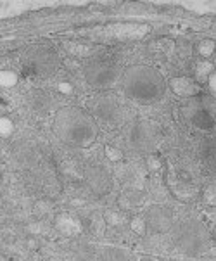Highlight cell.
Returning a JSON list of instances; mask_svg holds the SVG:
<instances>
[{
	"mask_svg": "<svg viewBox=\"0 0 216 261\" xmlns=\"http://www.w3.org/2000/svg\"><path fill=\"white\" fill-rule=\"evenodd\" d=\"M120 82L125 95L142 104L157 102L166 92L165 78L151 66H131L123 71Z\"/></svg>",
	"mask_w": 216,
	"mask_h": 261,
	"instance_id": "6da1fadb",
	"label": "cell"
},
{
	"mask_svg": "<svg viewBox=\"0 0 216 261\" xmlns=\"http://www.w3.org/2000/svg\"><path fill=\"white\" fill-rule=\"evenodd\" d=\"M54 126L61 139L74 147H88L97 139V125L94 118L80 108L59 109L56 114Z\"/></svg>",
	"mask_w": 216,
	"mask_h": 261,
	"instance_id": "7a4b0ae2",
	"label": "cell"
},
{
	"mask_svg": "<svg viewBox=\"0 0 216 261\" xmlns=\"http://www.w3.org/2000/svg\"><path fill=\"white\" fill-rule=\"evenodd\" d=\"M185 116L192 126L202 132H216V99L211 95L191 97L183 106Z\"/></svg>",
	"mask_w": 216,
	"mask_h": 261,
	"instance_id": "3957f363",
	"label": "cell"
},
{
	"mask_svg": "<svg viewBox=\"0 0 216 261\" xmlns=\"http://www.w3.org/2000/svg\"><path fill=\"white\" fill-rule=\"evenodd\" d=\"M175 242L180 251H183L188 256H197L204 253L209 246V236L199 222H188L180 223L175 230Z\"/></svg>",
	"mask_w": 216,
	"mask_h": 261,
	"instance_id": "277c9868",
	"label": "cell"
},
{
	"mask_svg": "<svg viewBox=\"0 0 216 261\" xmlns=\"http://www.w3.org/2000/svg\"><path fill=\"white\" fill-rule=\"evenodd\" d=\"M121 74L123 71L120 69V66L107 59H97L85 68V80L88 82V85L100 88V90H105V88L120 82Z\"/></svg>",
	"mask_w": 216,
	"mask_h": 261,
	"instance_id": "5b68a950",
	"label": "cell"
},
{
	"mask_svg": "<svg viewBox=\"0 0 216 261\" xmlns=\"http://www.w3.org/2000/svg\"><path fill=\"white\" fill-rule=\"evenodd\" d=\"M57 56L54 50L45 47L35 48V52L24 56L23 61V74L24 76H45L56 71Z\"/></svg>",
	"mask_w": 216,
	"mask_h": 261,
	"instance_id": "8992f818",
	"label": "cell"
},
{
	"mask_svg": "<svg viewBox=\"0 0 216 261\" xmlns=\"http://www.w3.org/2000/svg\"><path fill=\"white\" fill-rule=\"evenodd\" d=\"M130 142L140 152H147L159 142V132L152 121H139L130 132Z\"/></svg>",
	"mask_w": 216,
	"mask_h": 261,
	"instance_id": "52a82bcc",
	"label": "cell"
},
{
	"mask_svg": "<svg viewBox=\"0 0 216 261\" xmlns=\"http://www.w3.org/2000/svg\"><path fill=\"white\" fill-rule=\"evenodd\" d=\"M94 109L95 116L104 123H118L123 116V106L114 95H104L97 99Z\"/></svg>",
	"mask_w": 216,
	"mask_h": 261,
	"instance_id": "ba28073f",
	"label": "cell"
},
{
	"mask_svg": "<svg viewBox=\"0 0 216 261\" xmlns=\"http://www.w3.org/2000/svg\"><path fill=\"white\" fill-rule=\"evenodd\" d=\"M145 222H147V225L154 232H166L173 225V216H171V213L166 207L154 206L147 211V220Z\"/></svg>",
	"mask_w": 216,
	"mask_h": 261,
	"instance_id": "9c48e42d",
	"label": "cell"
},
{
	"mask_svg": "<svg viewBox=\"0 0 216 261\" xmlns=\"http://www.w3.org/2000/svg\"><path fill=\"white\" fill-rule=\"evenodd\" d=\"M87 184L95 194H105L107 189H111V176H109L102 168H92L87 173Z\"/></svg>",
	"mask_w": 216,
	"mask_h": 261,
	"instance_id": "30bf717a",
	"label": "cell"
},
{
	"mask_svg": "<svg viewBox=\"0 0 216 261\" xmlns=\"http://www.w3.org/2000/svg\"><path fill=\"white\" fill-rule=\"evenodd\" d=\"M201 161L208 173L216 175V139H206L202 142Z\"/></svg>",
	"mask_w": 216,
	"mask_h": 261,
	"instance_id": "8fae6325",
	"label": "cell"
},
{
	"mask_svg": "<svg viewBox=\"0 0 216 261\" xmlns=\"http://www.w3.org/2000/svg\"><path fill=\"white\" fill-rule=\"evenodd\" d=\"M173 87H175V92L178 95H185V97L199 95V87L194 83V80H188V78L173 80Z\"/></svg>",
	"mask_w": 216,
	"mask_h": 261,
	"instance_id": "7c38bea8",
	"label": "cell"
},
{
	"mask_svg": "<svg viewBox=\"0 0 216 261\" xmlns=\"http://www.w3.org/2000/svg\"><path fill=\"white\" fill-rule=\"evenodd\" d=\"M144 202V196L140 190H126V192L121 194L120 197V204L125 210H135Z\"/></svg>",
	"mask_w": 216,
	"mask_h": 261,
	"instance_id": "4fadbf2b",
	"label": "cell"
},
{
	"mask_svg": "<svg viewBox=\"0 0 216 261\" xmlns=\"http://www.w3.org/2000/svg\"><path fill=\"white\" fill-rule=\"evenodd\" d=\"M102 261H128V258H126V254L121 253V251L109 249V251H105V253H104Z\"/></svg>",
	"mask_w": 216,
	"mask_h": 261,
	"instance_id": "5bb4252c",
	"label": "cell"
},
{
	"mask_svg": "<svg viewBox=\"0 0 216 261\" xmlns=\"http://www.w3.org/2000/svg\"><path fill=\"white\" fill-rule=\"evenodd\" d=\"M142 261H157V259H154V258H142Z\"/></svg>",
	"mask_w": 216,
	"mask_h": 261,
	"instance_id": "9a60e30c",
	"label": "cell"
},
{
	"mask_svg": "<svg viewBox=\"0 0 216 261\" xmlns=\"http://www.w3.org/2000/svg\"><path fill=\"white\" fill-rule=\"evenodd\" d=\"M213 237H214V242H216V230H214V233H213Z\"/></svg>",
	"mask_w": 216,
	"mask_h": 261,
	"instance_id": "2e32d148",
	"label": "cell"
}]
</instances>
